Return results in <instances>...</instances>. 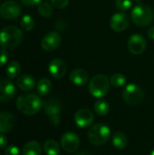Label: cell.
Masks as SVG:
<instances>
[{"instance_id": "cell-8", "label": "cell", "mask_w": 154, "mask_h": 155, "mask_svg": "<svg viewBox=\"0 0 154 155\" xmlns=\"http://www.w3.org/2000/svg\"><path fill=\"white\" fill-rule=\"evenodd\" d=\"M20 14L21 7L15 1H6L0 6V15L5 19H15L20 15Z\"/></svg>"}, {"instance_id": "cell-32", "label": "cell", "mask_w": 154, "mask_h": 155, "mask_svg": "<svg viewBox=\"0 0 154 155\" xmlns=\"http://www.w3.org/2000/svg\"><path fill=\"white\" fill-rule=\"evenodd\" d=\"M7 145V138L5 134L0 133V149L5 148Z\"/></svg>"}, {"instance_id": "cell-11", "label": "cell", "mask_w": 154, "mask_h": 155, "mask_svg": "<svg viewBox=\"0 0 154 155\" xmlns=\"http://www.w3.org/2000/svg\"><path fill=\"white\" fill-rule=\"evenodd\" d=\"M130 25V19L123 12H118L113 15L110 19V27L114 32L125 31Z\"/></svg>"}, {"instance_id": "cell-33", "label": "cell", "mask_w": 154, "mask_h": 155, "mask_svg": "<svg viewBox=\"0 0 154 155\" xmlns=\"http://www.w3.org/2000/svg\"><path fill=\"white\" fill-rule=\"evenodd\" d=\"M20 1L22 4H24L25 5H28V6L34 5L41 3V0H20Z\"/></svg>"}, {"instance_id": "cell-31", "label": "cell", "mask_w": 154, "mask_h": 155, "mask_svg": "<svg viewBox=\"0 0 154 155\" xmlns=\"http://www.w3.org/2000/svg\"><path fill=\"white\" fill-rule=\"evenodd\" d=\"M5 155H20V151L16 146L11 145L5 148Z\"/></svg>"}, {"instance_id": "cell-15", "label": "cell", "mask_w": 154, "mask_h": 155, "mask_svg": "<svg viewBox=\"0 0 154 155\" xmlns=\"http://www.w3.org/2000/svg\"><path fill=\"white\" fill-rule=\"evenodd\" d=\"M15 92V86L10 80H0V102L6 103L11 101L14 98Z\"/></svg>"}, {"instance_id": "cell-19", "label": "cell", "mask_w": 154, "mask_h": 155, "mask_svg": "<svg viewBox=\"0 0 154 155\" xmlns=\"http://www.w3.org/2000/svg\"><path fill=\"white\" fill-rule=\"evenodd\" d=\"M42 146L36 141L28 142L23 148V155H41L42 154Z\"/></svg>"}, {"instance_id": "cell-26", "label": "cell", "mask_w": 154, "mask_h": 155, "mask_svg": "<svg viewBox=\"0 0 154 155\" xmlns=\"http://www.w3.org/2000/svg\"><path fill=\"white\" fill-rule=\"evenodd\" d=\"M110 84L116 88L122 87L126 84V77L123 74H114L110 78Z\"/></svg>"}, {"instance_id": "cell-7", "label": "cell", "mask_w": 154, "mask_h": 155, "mask_svg": "<svg viewBox=\"0 0 154 155\" xmlns=\"http://www.w3.org/2000/svg\"><path fill=\"white\" fill-rule=\"evenodd\" d=\"M124 102L130 105H137L141 104L144 98L143 90L136 84H129L123 92Z\"/></svg>"}, {"instance_id": "cell-17", "label": "cell", "mask_w": 154, "mask_h": 155, "mask_svg": "<svg viewBox=\"0 0 154 155\" xmlns=\"http://www.w3.org/2000/svg\"><path fill=\"white\" fill-rule=\"evenodd\" d=\"M15 116L8 112L0 113V133L5 134L9 132L15 126Z\"/></svg>"}, {"instance_id": "cell-30", "label": "cell", "mask_w": 154, "mask_h": 155, "mask_svg": "<svg viewBox=\"0 0 154 155\" xmlns=\"http://www.w3.org/2000/svg\"><path fill=\"white\" fill-rule=\"evenodd\" d=\"M8 53L5 48L0 49V66H3L6 64L7 60H8Z\"/></svg>"}, {"instance_id": "cell-14", "label": "cell", "mask_w": 154, "mask_h": 155, "mask_svg": "<svg viewBox=\"0 0 154 155\" xmlns=\"http://www.w3.org/2000/svg\"><path fill=\"white\" fill-rule=\"evenodd\" d=\"M48 71H49V74L54 78L61 79L65 75L66 71H67V66L64 60L60 58H54L49 63Z\"/></svg>"}, {"instance_id": "cell-12", "label": "cell", "mask_w": 154, "mask_h": 155, "mask_svg": "<svg viewBox=\"0 0 154 155\" xmlns=\"http://www.w3.org/2000/svg\"><path fill=\"white\" fill-rule=\"evenodd\" d=\"M61 42L62 39L58 33L50 32L43 37L41 41V47L46 52H52L60 46Z\"/></svg>"}, {"instance_id": "cell-18", "label": "cell", "mask_w": 154, "mask_h": 155, "mask_svg": "<svg viewBox=\"0 0 154 155\" xmlns=\"http://www.w3.org/2000/svg\"><path fill=\"white\" fill-rule=\"evenodd\" d=\"M16 84L22 91H31L35 85V81L34 78L29 74H23L18 77Z\"/></svg>"}, {"instance_id": "cell-36", "label": "cell", "mask_w": 154, "mask_h": 155, "mask_svg": "<svg viewBox=\"0 0 154 155\" xmlns=\"http://www.w3.org/2000/svg\"><path fill=\"white\" fill-rule=\"evenodd\" d=\"M150 155H154V150L153 151H152V153H151V154Z\"/></svg>"}, {"instance_id": "cell-21", "label": "cell", "mask_w": 154, "mask_h": 155, "mask_svg": "<svg viewBox=\"0 0 154 155\" xmlns=\"http://www.w3.org/2000/svg\"><path fill=\"white\" fill-rule=\"evenodd\" d=\"M112 142H113V145L114 146V148H116L117 150H123L127 145V137L123 133L116 132L113 135Z\"/></svg>"}, {"instance_id": "cell-5", "label": "cell", "mask_w": 154, "mask_h": 155, "mask_svg": "<svg viewBox=\"0 0 154 155\" xmlns=\"http://www.w3.org/2000/svg\"><path fill=\"white\" fill-rule=\"evenodd\" d=\"M131 15L133 22L140 27L149 25L154 18L152 9L145 5H138L134 6Z\"/></svg>"}, {"instance_id": "cell-10", "label": "cell", "mask_w": 154, "mask_h": 155, "mask_svg": "<svg viewBox=\"0 0 154 155\" xmlns=\"http://www.w3.org/2000/svg\"><path fill=\"white\" fill-rule=\"evenodd\" d=\"M61 146L65 152L74 153L77 151L80 146V139L74 133H64L61 137Z\"/></svg>"}, {"instance_id": "cell-34", "label": "cell", "mask_w": 154, "mask_h": 155, "mask_svg": "<svg viewBox=\"0 0 154 155\" xmlns=\"http://www.w3.org/2000/svg\"><path fill=\"white\" fill-rule=\"evenodd\" d=\"M147 35H148V36H149L150 39L154 40V25L153 26H152V27H150V28L148 29Z\"/></svg>"}, {"instance_id": "cell-29", "label": "cell", "mask_w": 154, "mask_h": 155, "mask_svg": "<svg viewBox=\"0 0 154 155\" xmlns=\"http://www.w3.org/2000/svg\"><path fill=\"white\" fill-rule=\"evenodd\" d=\"M50 2L54 7L58 9H64L69 5L70 0H50Z\"/></svg>"}, {"instance_id": "cell-6", "label": "cell", "mask_w": 154, "mask_h": 155, "mask_svg": "<svg viewBox=\"0 0 154 155\" xmlns=\"http://www.w3.org/2000/svg\"><path fill=\"white\" fill-rule=\"evenodd\" d=\"M44 113L50 117V124L56 127L61 123L60 114L62 112V104L58 98L52 97L44 103Z\"/></svg>"}, {"instance_id": "cell-23", "label": "cell", "mask_w": 154, "mask_h": 155, "mask_svg": "<svg viewBox=\"0 0 154 155\" xmlns=\"http://www.w3.org/2000/svg\"><path fill=\"white\" fill-rule=\"evenodd\" d=\"M20 72H21V66H20V64L16 61L10 62L5 69L6 75L10 79H14V78L17 77L19 75Z\"/></svg>"}, {"instance_id": "cell-3", "label": "cell", "mask_w": 154, "mask_h": 155, "mask_svg": "<svg viewBox=\"0 0 154 155\" xmlns=\"http://www.w3.org/2000/svg\"><path fill=\"white\" fill-rule=\"evenodd\" d=\"M111 138V129L103 124H96L93 125L88 132L89 142L95 146L105 144Z\"/></svg>"}, {"instance_id": "cell-4", "label": "cell", "mask_w": 154, "mask_h": 155, "mask_svg": "<svg viewBox=\"0 0 154 155\" xmlns=\"http://www.w3.org/2000/svg\"><path fill=\"white\" fill-rule=\"evenodd\" d=\"M110 84V79L106 75L96 74L90 80L88 89L92 96L102 98L108 94Z\"/></svg>"}, {"instance_id": "cell-20", "label": "cell", "mask_w": 154, "mask_h": 155, "mask_svg": "<svg viewBox=\"0 0 154 155\" xmlns=\"http://www.w3.org/2000/svg\"><path fill=\"white\" fill-rule=\"evenodd\" d=\"M37 94L40 96H46L52 90V83L47 78H42L36 84Z\"/></svg>"}, {"instance_id": "cell-22", "label": "cell", "mask_w": 154, "mask_h": 155, "mask_svg": "<svg viewBox=\"0 0 154 155\" xmlns=\"http://www.w3.org/2000/svg\"><path fill=\"white\" fill-rule=\"evenodd\" d=\"M44 150L46 155H59L60 154V146L58 143L54 140L49 139L44 143Z\"/></svg>"}, {"instance_id": "cell-2", "label": "cell", "mask_w": 154, "mask_h": 155, "mask_svg": "<svg viewBox=\"0 0 154 155\" xmlns=\"http://www.w3.org/2000/svg\"><path fill=\"white\" fill-rule=\"evenodd\" d=\"M23 32L15 25H8L0 31V46L5 49L14 48L23 41Z\"/></svg>"}, {"instance_id": "cell-1", "label": "cell", "mask_w": 154, "mask_h": 155, "mask_svg": "<svg viewBox=\"0 0 154 155\" xmlns=\"http://www.w3.org/2000/svg\"><path fill=\"white\" fill-rule=\"evenodd\" d=\"M44 106V102L34 94H22L16 99V108L20 113L25 115H34L37 114Z\"/></svg>"}, {"instance_id": "cell-16", "label": "cell", "mask_w": 154, "mask_h": 155, "mask_svg": "<svg viewBox=\"0 0 154 155\" xmlns=\"http://www.w3.org/2000/svg\"><path fill=\"white\" fill-rule=\"evenodd\" d=\"M69 79L72 84L76 86H84L89 81V74L86 70L77 68L73 70L69 74Z\"/></svg>"}, {"instance_id": "cell-9", "label": "cell", "mask_w": 154, "mask_h": 155, "mask_svg": "<svg viewBox=\"0 0 154 155\" xmlns=\"http://www.w3.org/2000/svg\"><path fill=\"white\" fill-rule=\"evenodd\" d=\"M127 46H128L129 51L133 54L138 55V54H143L145 51L146 46H147V42L142 35L134 34L130 36L128 43H127Z\"/></svg>"}, {"instance_id": "cell-35", "label": "cell", "mask_w": 154, "mask_h": 155, "mask_svg": "<svg viewBox=\"0 0 154 155\" xmlns=\"http://www.w3.org/2000/svg\"><path fill=\"white\" fill-rule=\"evenodd\" d=\"M75 155H92L91 153H87V152H83V153H77V154Z\"/></svg>"}, {"instance_id": "cell-27", "label": "cell", "mask_w": 154, "mask_h": 155, "mask_svg": "<svg viewBox=\"0 0 154 155\" xmlns=\"http://www.w3.org/2000/svg\"><path fill=\"white\" fill-rule=\"evenodd\" d=\"M20 25L21 28L24 29L25 31H31L34 27V20L31 15H25L21 18Z\"/></svg>"}, {"instance_id": "cell-13", "label": "cell", "mask_w": 154, "mask_h": 155, "mask_svg": "<svg viewBox=\"0 0 154 155\" xmlns=\"http://www.w3.org/2000/svg\"><path fill=\"white\" fill-rule=\"evenodd\" d=\"M74 123L78 127L86 128L92 125L94 120L93 113L88 109L78 110L74 114Z\"/></svg>"}, {"instance_id": "cell-25", "label": "cell", "mask_w": 154, "mask_h": 155, "mask_svg": "<svg viewBox=\"0 0 154 155\" xmlns=\"http://www.w3.org/2000/svg\"><path fill=\"white\" fill-rule=\"evenodd\" d=\"M37 10H38L39 15L44 16V17H50L54 12L52 4H49L48 2H45V1L38 4Z\"/></svg>"}, {"instance_id": "cell-28", "label": "cell", "mask_w": 154, "mask_h": 155, "mask_svg": "<svg viewBox=\"0 0 154 155\" xmlns=\"http://www.w3.org/2000/svg\"><path fill=\"white\" fill-rule=\"evenodd\" d=\"M116 8L121 12H125L129 10L133 5L132 0H116L115 1Z\"/></svg>"}, {"instance_id": "cell-24", "label": "cell", "mask_w": 154, "mask_h": 155, "mask_svg": "<svg viewBox=\"0 0 154 155\" xmlns=\"http://www.w3.org/2000/svg\"><path fill=\"white\" fill-rule=\"evenodd\" d=\"M93 108H94L95 113L98 115L104 116L110 111V104L106 101H104V100H98L97 102H95Z\"/></svg>"}]
</instances>
